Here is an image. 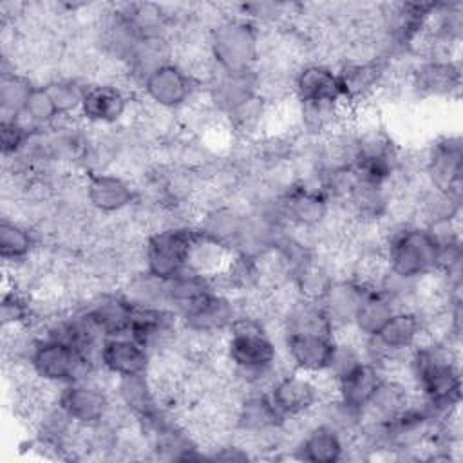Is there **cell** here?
Returning a JSON list of instances; mask_svg holds the SVG:
<instances>
[{
  "label": "cell",
  "mask_w": 463,
  "mask_h": 463,
  "mask_svg": "<svg viewBox=\"0 0 463 463\" xmlns=\"http://www.w3.org/2000/svg\"><path fill=\"white\" fill-rule=\"evenodd\" d=\"M36 83L24 72L11 69L2 71L0 78V112L2 119H18L24 112L25 101Z\"/></svg>",
  "instance_id": "1f68e13d"
},
{
  "label": "cell",
  "mask_w": 463,
  "mask_h": 463,
  "mask_svg": "<svg viewBox=\"0 0 463 463\" xmlns=\"http://www.w3.org/2000/svg\"><path fill=\"white\" fill-rule=\"evenodd\" d=\"M239 311L237 297L221 289H212L183 309L177 317L181 329L188 335L224 338Z\"/></svg>",
  "instance_id": "7c38bea8"
},
{
  "label": "cell",
  "mask_w": 463,
  "mask_h": 463,
  "mask_svg": "<svg viewBox=\"0 0 463 463\" xmlns=\"http://www.w3.org/2000/svg\"><path fill=\"white\" fill-rule=\"evenodd\" d=\"M266 392L284 420L297 421L313 418L318 405L335 394V387L322 376H311L286 367Z\"/></svg>",
  "instance_id": "52a82bcc"
},
{
  "label": "cell",
  "mask_w": 463,
  "mask_h": 463,
  "mask_svg": "<svg viewBox=\"0 0 463 463\" xmlns=\"http://www.w3.org/2000/svg\"><path fill=\"white\" fill-rule=\"evenodd\" d=\"M2 329L33 327L36 324V298L24 286L13 282V288L4 289L0 304Z\"/></svg>",
  "instance_id": "4dcf8cb0"
},
{
  "label": "cell",
  "mask_w": 463,
  "mask_h": 463,
  "mask_svg": "<svg viewBox=\"0 0 463 463\" xmlns=\"http://www.w3.org/2000/svg\"><path fill=\"white\" fill-rule=\"evenodd\" d=\"M371 288L373 286H367L360 279L347 275V273L338 275L331 282L329 289L326 291V295L320 302H322L331 324L335 326L336 335L342 333L344 329H351L356 309Z\"/></svg>",
  "instance_id": "7402d4cb"
},
{
  "label": "cell",
  "mask_w": 463,
  "mask_h": 463,
  "mask_svg": "<svg viewBox=\"0 0 463 463\" xmlns=\"http://www.w3.org/2000/svg\"><path fill=\"white\" fill-rule=\"evenodd\" d=\"M293 458L309 463H338L345 459L347 439L324 421L309 423L293 441Z\"/></svg>",
  "instance_id": "44dd1931"
},
{
  "label": "cell",
  "mask_w": 463,
  "mask_h": 463,
  "mask_svg": "<svg viewBox=\"0 0 463 463\" xmlns=\"http://www.w3.org/2000/svg\"><path fill=\"white\" fill-rule=\"evenodd\" d=\"M280 333H318L336 336L335 326L331 324L320 300L293 297L284 302L279 315Z\"/></svg>",
  "instance_id": "d4e9b609"
},
{
  "label": "cell",
  "mask_w": 463,
  "mask_h": 463,
  "mask_svg": "<svg viewBox=\"0 0 463 463\" xmlns=\"http://www.w3.org/2000/svg\"><path fill=\"white\" fill-rule=\"evenodd\" d=\"M421 177L429 188L463 195V141L459 134L439 136L423 152Z\"/></svg>",
  "instance_id": "9a60e30c"
},
{
  "label": "cell",
  "mask_w": 463,
  "mask_h": 463,
  "mask_svg": "<svg viewBox=\"0 0 463 463\" xmlns=\"http://www.w3.org/2000/svg\"><path fill=\"white\" fill-rule=\"evenodd\" d=\"M27 369L34 378L52 387L96 378V374L101 373L94 356L72 344L38 335L27 356Z\"/></svg>",
  "instance_id": "5b68a950"
},
{
  "label": "cell",
  "mask_w": 463,
  "mask_h": 463,
  "mask_svg": "<svg viewBox=\"0 0 463 463\" xmlns=\"http://www.w3.org/2000/svg\"><path fill=\"white\" fill-rule=\"evenodd\" d=\"M83 315L107 336L128 335L134 306L119 293V289H96L80 306Z\"/></svg>",
  "instance_id": "ffe728a7"
},
{
  "label": "cell",
  "mask_w": 463,
  "mask_h": 463,
  "mask_svg": "<svg viewBox=\"0 0 463 463\" xmlns=\"http://www.w3.org/2000/svg\"><path fill=\"white\" fill-rule=\"evenodd\" d=\"M403 371L416 398L438 423L459 412V344L441 336H425L405 356Z\"/></svg>",
  "instance_id": "6da1fadb"
},
{
  "label": "cell",
  "mask_w": 463,
  "mask_h": 463,
  "mask_svg": "<svg viewBox=\"0 0 463 463\" xmlns=\"http://www.w3.org/2000/svg\"><path fill=\"white\" fill-rule=\"evenodd\" d=\"M130 107V87H125L116 80H96L87 85L78 118L89 127L112 128L125 121Z\"/></svg>",
  "instance_id": "2e32d148"
},
{
  "label": "cell",
  "mask_w": 463,
  "mask_h": 463,
  "mask_svg": "<svg viewBox=\"0 0 463 463\" xmlns=\"http://www.w3.org/2000/svg\"><path fill=\"white\" fill-rule=\"evenodd\" d=\"M34 132L33 127H29L24 119H2L0 125V145H2V156L4 159H13L20 156Z\"/></svg>",
  "instance_id": "8d00e7d4"
},
{
  "label": "cell",
  "mask_w": 463,
  "mask_h": 463,
  "mask_svg": "<svg viewBox=\"0 0 463 463\" xmlns=\"http://www.w3.org/2000/svg\"><path fill=\"white\" fill-rule=\"evenodd\" d=\"M412 398L414 391L403 376L385 373L364 409V421L385 423L405 411Z\"/></svg>",
  "instance_id": "603a6c76"
},
{
  "label": "cell",
  "mask_w": 463,
  "mask_h": 463,
  "mask_svg": "<svg viewBox=\"0 0 463 463\" xmlns=\"http://www.w3.org/2000/svg\"><path fill=\"white\" fill-rule=\"evenodd\" d=\"M222 360L232 383L241 391H266L288 367L268 322L253 313L239 311L222 340Z\"/></svg>",
  "instance_id": "7a4b0ae2"
},
{
  "label": "cell",
  "mask_w": 463,
  "mask_h": 463,
  "mask_svg": "<svg viewBox=\"0 0 463 463\" xmlns=\"http://www.w3.org/2000/svg\"><path fill=\"white\" fill-rule=\"evenodd\" d=\"M398 307L376 288H371L356 309L351 329L360 340H367L378 335L385 322Z\"/></svg>",
  "instance_id": "83f0119b"
},
{
  "label": "cell",
  "mask_w": 463,
  "mask_h": 463,
  "mask_svg": "<svg viewBox=\"0 0 463 463\" xmlns=\"http://www.w3.org/2000/svg\"><path fill=\"white\" fill-rule=\"evenodd\" d=\"M280 204L289 228L306 235L327 226L336 206L317 183L300 179H295L280 194Z\"/></svg>",
  "instance_id": "30bf717a"
},
{
  "label": "cell",
  "mask_w": 463,
  "mask_h": 463,
  "mask_svg": "<svg viewBox=\"0 0 463 463\" xmlns=\"http://www.w3.org/2000/svg\"><path fill=\"white\" fill-rule=\"evenodd\" d=\"M262 29L246 16L221 14L206 33L204 51L219 72H250L260 65Z\"/></svg>",
  "instance_id": "3957f363"
},
{
  "label": "cell",
  "mask_w": 463,
  "mask_h": 463,
  "mask_svg": "<svg viewBox=\"0 0 463 463\" xmlns=\"http://www.w3.org/2000/svg\"><path fill=\"white\" fill-rule=\"evenodd\" d=\"M338 277L335 260L327 259L320 250L315 259L302 266L289 280V288L297 297L322 300L331 282Z\"/></svg>",
  "instance_id": "4316f807"
},
{
  "label": "cell",
  "mask_w": 463,
  "mask_h": 463,
  "mask_svg": "<svg viewBox=\"0 0 463 463\" xmlns=\"http://www.w3.org/2000/svg\"><path fill=\"white\" fill-rule=\"evenodd\" d=\"M230 257H232V251L224 244L203 235L197 230V235L194 239L190 257H188V269L213 277L219 271H222Z\"/></svg>",
  "instance_id": "d6a6232c"
},
{
  "label": "cell",
  "mask_w": 463,
  "mask_h": 463,
  "mask_svg": "<svg viewBox=\"0 0 463 463\" xmlns=\"http://www.w3.org/2000/svg\"><path fill=\"white\" fill-rule=\"evenodd\" d=\"M212 289H217L213 277L197 273L194 269H184L166 280L168 307L175 315H179L183 309H186L190 304H194L197 298Z\"/></svg>",
  "instance_id": "f546056e"
},
{
  "label": "cell",
  "mask_w": 463,
  "mask_h": 463,
  "mask_svg": "<svg viewBox=\"0 0 463 463\" xmlns=\"http://www.w3.org/2000/svg\"><path fill=\"white\" fill-rule=\"evenodd\" d=\"M407 87L418 99H452L461 89V67L452 56L423 54L407 71Z\"/></svg>",
  "instance_id": "4fadbf2b"
},
{
  "label": "cell",
  "mask_w": 463,
  "mask_h": 463,
  "mask_svg": "<svg viewBox=\"0 0 463 463\" xmlns=\"http://www.w3.org/2000/svg\"><path fill=\"white\" fill-rule=\"evenodd\" d=\"M83 192L90 212L101 217L130 212L141 199L139 188L127 175L112 170L85 172Z\"/></svg>",
  "instance_id": "5bb4252c"
},
{
  "label": "cell",
  "mask_w": 463,
  "mask_h": 463,
  "mask_svg": "<svg viewBox=\"0 0 463 463\" xmlns=\"http://www.w3.org/2000/svg\"><path fill=\"white\" fill-rule=\"evenodd\" d=\"M56 402L80 427H96L110 421L118 411L112 387L98 378L80 380L58 387Z\"/></svg>",
  "instance_id": "9c48e42d"
},
{
  "label": "cell",
  "mask_w": 463,
  "mask_h": 463,
  "mask_svg": "<svg viewBox=\"0 0 463 463\" xmlns=\"http://www.w3.org/2000/svg\"><path fill=\"white\" fill-rule=\"evenodd\" d=\"M383 374L385 373L376 364L365 360L358 369L335 385V396L364 411Z\"/></svg>",
  "instance_id": "f1b7e54d"
},
{
  "label": "cell",
  "mask_w": 463,
  "mask_h": 463,
  "mask_svg": "<svg viewBox=\"0 0 463 463\" xmlns=\"http://www.w3.org/2000/svg\"><path fill=\"white\" fill-rule=\"evenodd\" d=\"M291 96L298 105L349 107L338 67L322 60H309L295 67Z\"/></svg>",
  "instance_id": "8fae6325"
},
{
  "label": "cell",
  "mask_w": 463,
  "mask_h": 463,
  "mask_svg": "<svg viewBox=\"0 0 463 463\" xmlns=\"http://www.w3.org/2000/svg\"><path fill=\"white\" fill-rule=\"evenodd\" d=\"M199 80L179 61H166L154 69L139 85L143 98L154 110L179 112L188 109L199 90Z\"/></svg>",
  "instance_id": "ba28073f"
},
{
  "label": "cell",
  "mask_w": 463,
  "mask_h": 463,
  "mask_svg": "<svg viewBox=\"0 0 463 463\" xmlns=\"http://www.w3.org/2000/svg\"><path fill=\"white\" fill-rule=\"evenodd\" d=\"M364 362H365V356H364L362 344L336 335V342H335V349L331 353L329 364H327L324 374H320V376L335 387L340 380L349 376Z\"/></svg>",
  "instance_id": "e575fe53"
},
{
  "label": "cell",
  "mask_w": 463,
  "mask_h": 463,
  "mask_svg": "<svg viewBox=\"0 0 463 463\" xmlns=\"http://www.w3.org/2000/svg\"><path fill=\"white\" fill-rule=\"evenodd\" d=\"M45 89L49 90L60 118H71V116H80L81 101L87 90L89 81L81 80L80 76H54L47 80Z\"/></svg>",
  "instance_id": "836d02e7"
},
{
  "label": "cell",
  "mask_w": 463,
  "mask_h": 463,
  "mask_svg": "<svg viewBox=\"0 0 463 463\" xmlns=\"http://www.w3.org/2000/svg\"><path fill=\"white\" fill-rule=\"evenodd\" d=\"M58 118L60 114L49 90L45 89L43 83L42 85L36 83V87L33 89V92L25 101L20 119H24L33 128H49L58 121Z\"/></svg>",
  "instance_id": "d590c367"
},
{
  "label": "cell",
  "mask_w": 463,
  "mask_h": 463,
  "mask_svg": "<svg viewBox=\"0 0 463 463\" xmlns=\"http://www.w3.org/2000/svg\"><path fill=\"white\" fill-rule=\"evenodd\" d=\"M385 269L407 279H429L436 273L438 246L418 221L392 222L382 233Z\"/></svg>",
  "instance_id": "277c9868"
},
{
  "label": "cell",
  "mask_w": 463,
  "mask_h": 463,
  "mask_svg": "<svg viewBox=\"0 0 463 463\" xmlns=\"http://www.w3.org/2000/svg\"><path fill=\"white\" fill-rule=\"evenodd\" d=\"M98 365L112 380L145 374L152 369V354L130 335L107 336L98 351Z\"/></svg>",
  "instance_id": "d6986e66"
},
{
  "label": "cell",
  "mask_w": 463,
  "mask_h": 463,
  "mask_svg": "<svg viewBox=\"0 0 463 463\" xmlns=\"http://www.w3.org/2000/svg\"><path fill=\"white\" fill-rule=\"evenodd\" d=\"M336 336L318 333H282L280 354L289 369L320 376L324 374Z\"/></svg>",
  "instance_id": "e0dca14e"
},
{
  "label": "cell",
  "mask_w": 463,
  "mask_h": 463,
  "mask_svg": "<svg viewBox=\"0 0 463 463\" xmlns=\"http://www.w3.org/2000/svg\"><path fill=\"white\" fill-rule=\"evenodd\" d=\"M118 289L136 309H165V307H168L166 280L152 275L150 271H146L143 268L130 271L119 282Z\"/></svg>",
  "instance_id": "484cf974"
},
{
  "label": "cell",
  "mask_w": 463,
  "mask_h": 463,
  "mask_svg": "<svg viewBox=\"0 0 463 463\" xmlns=\"http://www.w3.org/2000/svg\"><path fill=\"white\" fill-rule=\"evenodd\" d=\"M195 235V224H165L148 232L141 242L143 269L163 280L188 269V257Z\"/></svg>",
  "instance_id": "8992f818"
},
{
  "label": "cell",
  "mask_w": 463,
  "mask_h": 463,
  "mask_svg": "<svg viewBox=\"0 0 463 463\" xmlns=\"http://www.w3.org/2000/svg\"><path fill=\"white\" fill-rule=\"evenodd\" d=\"M40 248V232L34 224L13 217L0 221V257L5 268L31 262Z\"/></svg>",
  "instance_id": "cb8c5ba5"
},
{
  "label": "cell",
  "mask_w": 463,
  "mask_h": 463,
  "mask_svg": "<svg viewBox=\"0 0 463 463\" xmlns=\"http://www.w3.org/2000/svg\"><path fill=\"white\" fill-rule=\"evenodd\" d=\"M204 85H206L208 107L222 118H228L232 112H235L244 103H248L250 99L260 94L257 71H250V72L213 71Z\"/></svg>",
  "instance_id": "ac0fdd59"
}]
</instances>
